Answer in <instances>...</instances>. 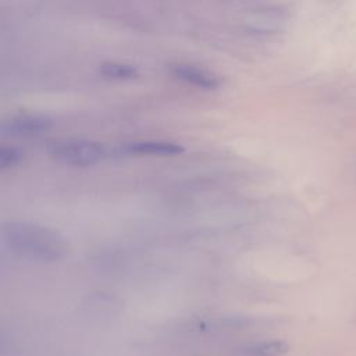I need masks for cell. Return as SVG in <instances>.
<instances>
[{
    "label": "cell",
    "mask_w": 356,
    "mask_h": 356,
    "mask_svg": "<svg viewBox=\"0 0 356 356\" xmlns=\"http://www.w3.org/2000/svg\"><path fill=\"white\" fill-rule=\"evenodd\" d=\"M1 238L13 253L32 261L54 263L68 253V243L58 231L31 221H7Z\"/></svg>",
    "instance_id": "obj_1"
},
{
    "label": "cell",
    "mask_w": 356,
    "mask_h": 356,
    "mask_svg": "<svg viewBox=\"0 0 356 356\" xmlns=\"http://www.w3.org/2000/svg\"><path fill=\"white\" fill-rule=\"evenodd\" d=\"M49 154L67 165L89 167L107 157L108 150L104 145L90 139H63L47 146Z\"/></svg>",
    "instance_id": "obj_2"
},
{
    "label": "cell",
    "mask_w": 356,
    "mask_h": 356,
    "mask_svg": "<svg viewBox=\"0 0 356 356\" xmlns=\"http://www.w3.org/2000/svg\"><path fill=\"white\" fill-rule=\"evenodd\" d=\"M53 127V120L46 114L22 113L4 118L0 122L3 138H32L39 136Z\"/></svg>",
    "instance_id": "obj_3"
},
{
    "label": "cell",
    "mask_w": 356,
    "mask_h": 356,
    "mask_svg": "<svg viewBox=\"0 0 356 356\" xmlns=\"http://www.w3.org/2000/svg\"><path fill=\"white\" fill-rule=\"evenodd\" d=\"M168 74L186 85H192L203 90H217L221 86V81L213 72L188 63H174L168 67Z\"/></svg>",
    "instance_id": "obj_4"
},
{
    "label": "cell",
    "mask_w": 356,
    "mask_h": 356,
    "mask_svg": "<svg viewBox=\"0 0 356 356\" xmlns=\"http://www.w3.org/2000/svg\"><path fill=\"white\" fill-rule=\"evenodd\" d=\"M124 154L134 156H177L185 152L184 146L170 140H138L121 147Z\"/></svg>",
    "instance_id": "obj_5"
},
{
    "label": "cell",
    "mask_w": 356,
    "mask_h": 356,
    "mask_svg": "<svg viewBox=\"0 0 356 356\" xmlns=\"http://www.w3.org/2000/svg\"><path fill=\"white\" fill-rule=\"evenodd\" d=\"M289 345L282 339H266L242 346L239 356H282L288 353Z\"/></svg>",
    "instance_id": "obj_6"
},
{
    "label": "cell",
    "mask_w": 356,
    "mask_h": 356,
    "mask_svg": "<svg viewBox=\"0 0 356 356\" xmlns=\"http://www.w3.org/2000/svg\"><path fill=\"white\" fill-rule=\"evenodd\" d=\"M99 74L107 79L114 81H132L139 76L135 65L118 61H104L99 65Z\"/></svg>",
    "instance_id": "obj_7"
},
{
    "label": "cell",
    "mask_w": 356,
    "mask_h": 356,
    "mask_svg": "<svg viewBox=\"0 0 356 356\" xmlns=\"http://www.w3.org/2000/svg\"><path fill=\"white\" fill-rule=\"evenodd\" d=\"M25 159L24 149L18 146H1L0 147V170L6 171L19 165Z\"/></svg>",
    "instance_id": "obj_8"
}]
</instances>
